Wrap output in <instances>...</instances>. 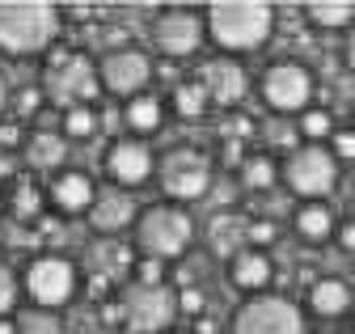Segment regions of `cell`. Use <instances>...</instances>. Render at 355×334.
I'll return each mask as SVG.
<instances>
[{
  "instance_id": "cell-28",
  "label": "cell",
  "mask_w": 355,
  "mask_h": 334,
  "mask_svg": "<svg viewBox=\"0 0 355 334\" xmlns=\"http://www.w3.org/2000/svg\"><path fill=\"white\" fill-rule=\"evenodd\" d=\"M102 132V114L94 106H76V110H64L60 118V136L64 140H94Z\"/></svg>"
},
{
  "instance_id": "cell-44",
  "label": "cell",
  "mask_w": 355,
  "mask_h": 334,
  "mask_svg": "<svg viewBox=\"0 0 355 334\" xmlns=\"http://www.w3.org/2000/svg\"><path fill=\"white\" fill-rule=\"evenodd\" d=\"M0 334H21L17 330V317H0Z\"/></svg>"
},
{
  "instance_id": "cell-7",
  "label": "cell",
  "mask_w": 355,
  "mask_h": 334,
  "mask_svg": "<svg viewBox=\"0 0 355 334\" xmlns=\"http://www.w3.org/2000/svg\"><path fill=\"white\" fill-rule=\"evenodd\" d=\"M279 165H284V186L292 195H300L304 203L326 199L338 186V174H343V165L330 157L326 144H296L292 152H284Z\"/></svg>"
},
{
  "instance_id": "cell-3",
  "label": "cell",
  "mask_w": 355,
  "mask_h": 334,
  "mask_svg": "<svg viewBox=\"0 0 355 334\" xmlns=\"http://www.w3.org/2000/svg\"><path fill=\"white\" fill-rule=\"evenodd\" d=\"M42 94H47V102H55L60 110L94 106L102 98V80H98L94 55H85L76 47H55L47 55V64H42Z\"/></svg>"
},
{
  "instance_id": "cell-14",
  "label": "cell",
  "mask_w": 355,
  "mask_h": 334,
  "mask_svg": "<svg viewBox=\"0 0 355 334\" xmlns=\"http://www.w3.org/2000/svg\"><path fill=\"white\" fill-rule=\"evenodd\" d=\"M106 174H110V186L136 191V186H144V182L157 174V152L148 148V140L119 136V140L106 148Z\"/></svg>"
},
{
  "instance_id": "cell-29",
  "label": "cell",
  "mask_w": 355,
  "mask_h": 334,
  "mask_svg": "<svg viewBox=\"0 0 355 334\" xmlns=\"http://www.w3.org/2000/svg\"><path fill=\"white\" fill-rule=\"evenodd\" d=\"M296 132H300L304 144H330V136H334V114L326 106H309L296 118Z\"/></svg>"
},
{
  "instance_id": "cell-12",
  "label": "cell",
  "mask_w": 355,
  "mask_h": 334,
  "mask_svg": "<svg viewBox=\"0 0 355 334\" xmlns=\"http://www.w3.org/2000/svg\"><path fill=\"white\" fill-rule=\"evenodd\" d=\"M148 34H153V47L165 60H191L207 43V21H203V9L169 5V9H157Z\"/></svg>"
},
{
  "instance_id": "cell-17",
  "label": "cell",
  "mask_w": 355,
  "mask_h": 334,
  "mask_svg": "<svg viewBox=\"0 0 355 334\" xmlns=\"http://www.w3.org/2000/svg\"><path fill=\"white\" fill-rule=\"evenodd\" d=\"M229 283L237 292H250V297H262V292H271L275 283V258L266 254V249H237V254L229 258Z\"/></svg>"
},
{
  "instance_id": "cell-41",
  "label": "cell",
  "mask_w": 355,
  "mask_h": 334,
  "mask_svg": "<svg viewBox=\"0 0 355 334\" xmlns=\"http://www.w3.org/2000/svg\"><path fill=\"white\" fill-rule=\"evenodd\" d=\"M0 178H17V161L13 157H0Z\"/></svg>"
},
{
  "instance_id": "cell-19",
  "label": "cell",
  "mask_w": 355,
  "mask_h": 334,
  "mask_svg": "<svg viewBox=\"0 0 355 334\" xmlns=\"http://www.w3.org/2000/svg\"><path fill=\"white\" fill-rule=\"evenodd\" d=\"M304 305H309V313H318V317L334 322V317H347V313L355 309V292H351L347 279H338V275H322V279L309 283Z\"/></svg>"
},
{
  "instance_id": "cell-46",
  "label": "cell",
  "mask_w": 355,
  "mask_h": 334,
  "mask_svg": "<svg viewBox=\"0 0 355 334\" xmlns=\"http://www.w3.org/2000/svg\"><path fill=\"white\" fill-rule=\"evenodd\" d=\"M351 128H355V102H351Z\"/></svg>"
},
{
  "instance_id": "cell-5",
  "label": "cell",
  "mask_w": 355,
  "mask_h": 334,
  "mask_svg": "<svg viewBox=\"0 0 355 334\" xmlns=\"http://www.w3.org/2000/svg\"><path fill=\"white\" fill-rule=\"evenodd\" d=\"M157 182L165 203H199L216 186V157L195 144H173L157 157Z\"/></svg>"
},
{
  "instance_id": "cell-45",
  "label": "cell",
  "mask_w": 355,
  "mask_h": 334,
  "mask_svg": "<svg viewBox=\"0 0 355 334\" xmlns=\"http://www.w3.org/2000/svg\"><path fill=\"white\" fill-rule=\"evenodd\" d=\"M5 207H9V195H5V186H0V212H5Z\"/></svg>"
},
{
  "instance_id": "cell-20",
  "label": "cell",
  "mask_w": 355,
  "mask_h": 334,
  "mask_svg": "<svg viewBox=\"0 0 355 334\" xmlns=\"http://www.w3.org/2000/svg\"><path fill=\"white\" fill-rule=\"evenodd\" d=\"M89 271H94V275H106L110 283H123L131 271H136V254H131L127 241L102 237L98 245H89Z\"/></svg>"
},
{
  "instance_id": "cell-6",
  "label": "cell",
  "mask_w": 355,
  "mask_h": 334,
  "mask_svg": "<svg viewBox=\"0 0 355 334\" xmlns=\"http://www.w3.org/2000/svg\"><path fill=\"white\" fill-rule=\"evenodd\" d=\"M258 98H262V106L271 114L300 118L309 106H318L313 102L318 98V76L300 60H275V64H266V72L258 76Z\"/></svg>"
},
{
  "instance_id": "cell-32",
  "label": "cell",
  "mask_w": 355,
  "mask_h": 334,
  "mask_svg": "<svg viewBox=\"0 0 355 334\" xmlns=\"http://www.w3.org/2000/svg\"><path fill=\"white\" fill-rule=\"evenodd\" d=\"M279 241V225L275 220H250V229H245V245H254V249H266L271 254V245Z\"/></svg>"
},
{
  "instance_id": "cell-23",
  "label": "cell",
  "mask_w": 355,
  "mask_h": 334,
  "mask_svg": "<svg viewBox=\"0 0 355 334\" xmlns=\"http://www.w3.org/2000/svg\"><path fill=\"white\" fill-rule=\"evenodd\" d=\"M304 17L313 30H326V34H347L355 26V5L351 0H313V5H304Z\"/></svg>"
},
{
  "instance_id": "cell-18",
  "label": "cell",
  "mask_w": 355,
  "mask_h": 334,
  "mask_svg": "<svg viewBox=\"0 0 355 334\" xmlns=\"http://www.w3.org/2000/svg\"><path fill=\"white\" fill-rule=\"evenodd\" d=\"M338 212L326 203V199H309V203H300L296 212H292V233L304 241V245H326V241H334V233H338Z\"/></svg>"
},
{
  "instance_id": "cell-34",
  "label": "cell",
  "mask_w": 355,
  "mask_h": 334,
  "mask_svg": "<svg viewBox=\"0 0 355 334\" xmlns=\"http://www.w3.org/2000/svg\"><path fill=\"white\" fill-rule=\"evenodd\" d=\"M13 305H17V279H13V271L5 263H0V317H9Z\"/></svg>"
},
{
  "instance_id": "cell-27",
  "label": "cell",
  "mask_w": 355,
  "mask_h": 334,
  "mask_svg": "<svg viewBox=\"0 0 355 334\" xmlns=\"http://www.w3.org/2000/svg\"><path fill=\"white\" fill-rule=\"evenodd\" d=\"M42 207H47V191L38 182H17L9 195V212L13 220H42Z\"/></svg>"
},
{
  "instance_id": "cell-31",
  "label": "cell",
  "mask_w": 355,
  "mask_h": 334,
  "mask_svg": "<svg viewBox=\"0 0 355 334\" xmlns=\"http://www.w3.org/2000/svg\"><path fill=\"white\" fill-rule=\"evenodd\" d=\"M42 106H47V94H42V85H30V89H21L17 98H13V114H17V123L26 118H38L42 114Z\"/></svg>"
},
{
  "instance_id": "cell-4",
  "label": "cell",
  "mask_w": 355,
  "mask_h": 334,
  "mask_svg": "<svg viewBox=\"0 0 355 334\" xmlns=\"http://www.w3.org/2000/svg\"><path fill=\"white\" fill-rule=\"evenodd\" d=\"M136 249L140 258H157V263H178L195 245V216L182 203H153L136 220Z\"/></svg>"
},
{
  "instance_id": "cell-40",
  "label": "cell",
  "mask_w": 355,
  "mask_h": 334,
  "mask_svg": "<svg viewBox=\"0 0 355 334\" xmlns=\"http://www.w3.org/2000/svg\"><path fill=\"white\" fill-rule=\"evenodd\" d=\"M343 60H347V68L355 72V26L343 34Z\"/></svg>"
},
{
  "instance_id": "cell-25",
  "label": "cell",
  "mask_w": 355,
  "mask_h": 334,
  "mask_svg": "<svg viewBox=\"0 0 355 334\" xmlns=\"http://www.w3.org/2000/svg\"><path fill=\"white\" fill-rule=\"evenodd\" d=\"M245 229H250V220H241V216H233V212H229V216L220 212V216L211 220V233H207V237H211V249L229 263L237 249H245Z\"/></svg>"
},
{
  "instance_id": "cell-30",
  "label": "cell",
  "mask_w": 355,
  "mask_h": 334,
  "mask_svg": "<svg viewBox=\"0 0 355 334\" xmlns=\"http://www.w3.org/2000/svg\"><path fill=\"white\" fill-rule=\"evenodd\" d=\"M17 330H21V334H60L64 326H60V313L30 305V309H26V313L17 317Z\"/></svg>"
},
{
  "instance_id": "cell-15",
  "label": "cell",
  "mask_w": 355,
  "mask_h": 334,
  "mask_svg": "<svg viewBox=\"0 0 355 334\" xmlns=\"http://www.w3.org/2000/svg\"><path fill=\"white\" fill-rule=\"evenodd\" d=\"M140 220V207L123 186H98V199L89 207V229L98 237H119L127 229H136Z\"/></svg>"
},
{
  "instance_id": "cell-48",
  "label": "cell",
  "mask_w": 355,
  "mask_h": 334,
  "mask_svg": "<svg viewBox=\"0 0 355 334\" xmlns=\"http://www.w3.org/2000/svg\"><path fill=\"white\" fill-rule=\"evenodd\" d=\"M173 334H191V330H173Z\"/></svg>"
},
{
  "instance_id": "cell-33",
  "label": "cell",
  "mask_w": 355,
  "mask_h": 334,
  "mask_svg": "<svg viewBox=\"0 0 355 334\" xmlns=\"http://www.w3.org/2000/svg\"><path fill=\"white\" fill-rule=\"evenodd\" d=\"M326 148H330V157L338 165H355V128H351V123H347V128H334Z\"/></svg>"
},
{
  "instance_id": "cell-1",
  "label": "cell",
  "mask_w": 355,
  "mask_h": 334,
  "mask_svg": "<svg viewBox=\"0 0 355 334\" xmlns=\"http://www.w3.org/2000/svg\"><path fill=\"white\" fill-rule=\"evenodd\" d=\"M203 21H207V43H216L220 55H245L271 43L279 13L275 5H262V0H216L203 9Z\"/></svg>"
},
{
  "instance_id": "cell-10",
  "label": "cell",
  "mask_w": 355,
  "mask_h": 334,
  "mask_svg": "<svg viewBox=\"0 0 355 334\" xmlns=\"http://www.w3.org/2000/svg\"><path fill=\"white\" fill-rule=\"evenodd\" d=\"M21 283H26L30 305L60 313V309L76 297V288H80V271H76V263H72L68 254H38V258H30V267H26V279H21Z\"/></svg>"
},
{
  "instance_id": "cell-35",
  "label": "cell",
  "mask_w": 355,
  "mask_h": 334,
  "mask_svg": "<svg viewBox=\"0 0 355 334\" xmlns=\"http://www.w3.org/2000/svg\"><path fill=\"white\" fill-rule=\"evenodd\" d=\"M207 309V297H203V288H182L178 292V313H187V317H199Z\"/></svg>"
},
{
  "instance_id": "cell-47",
  "label": "cell",
  "mask_w": 355,
  "mask_h": 334,
  "mask_svg": "<svg viewBox=\"0 0 355 334\" xmlns=\"http://www.w3.org/2000/svg\"><path fill=\"white\" fill-rule=\"evenodd\" d=\"M351 220H355V199H351Z\"/></svg>"
},
{
  "instance_id": "cell-39",
  "label": "cell",
  "mask_w": 355,
  "mask_h": 334,
  "mask_svg": "<svg viewBox=\"0 0 355 334\" xmlns=\"http://www.w3.org/2000/svg\"><path fill=\"white\" fill-rule=\"evenodd\" d=\"M110 288H114V283H110L106 275H94V271H89V301H102Z\"/></svg>"
},
{
  "instance_id": "cell-21",
  "label": "cell",
  "mask_w": 355,
  "mask_h": 334,
  "mask_svg": "<svg viewBox=\"0 0 355 334\" xmlns=\"http://www.w3.org/2000/svg\"><path fill=\"white\" fill-rule=\"evenodd\" d=\"M119 123L127 128V136L148 140V136H157V132L165 128V106H161V98H157V94H140V98L123 102Z\"/></svg>"
},
{
  "instance_id": "cell-9",
  "label": "cell",
  "mask_w": 355,
  "mask_h": 334,
  "mask_svg": "<svg viewBox=\"0 0 355 334\" xmlns=\"http://www.w3.org/2000/svg\"><path fill=\"white\" fill-rule=\"evenodd\" d=\"M229 334H309V322L296 301L262 292V297H250L237 305Z\"/></svg>"
},
{
  "instance_id": "cell-22",
  "label": "cell",
  "mask_w": 355,
  "mask_h": 334,
  "mask_svg": "<svg viewBox=\"0 0 355 334\" xmlns=\"http://www.w3.org/2000/svg\"><path fill=\"white\" fill-rule=\"evenodd\" d=\"M64 161H68V140L60 132H47V128L30 132V140H26V165H30V170L55 178L64 170Z\"/></svg>"
},
{
  "instance_id": "cell-37",
  "label": "cell",
  "mask_w": 355,
  "mask_h": 334,
  "mask_svg": "<svg viewBox=\"0 0 355 334\" xmlns=\"http://www.w3.org/2000/svg\"><path fill=\"white\" fill-rule=\"evenodd\" d=\"M165 267H169V263L140 258V263H136V283H165Z\"/></svg>"
},
{
  "instance_id": "cell-24",
  "label": "cell",
  "mask_w": 355,
  "mask_h": 334,
  "mask_svg": "<svg viewBox=\"0 0 355 334\" xmlns=\"http://www.w3.org/2000/svg\"><path fill=\"white\" fill-rule=\"evenodd\" d=\"M275 182H284V165H279L271 152L245 157V165H241V186H245L250 195H266Z\"/></svg>"
},
{
  "instance_id": "cell-26",
  "label": "cell",
  "mask_w": 355,
  "mask_h": 334,
  "mask_svg": "<svg viewBox=\"0 0 355 334\" xmlns=\"http://www.w3.org/2000/svg\"><path fill=\"white\" fill-rule=\"evenodd\" d=\"M169 106H173L178 118H203L211 110V98H207V89L199 85V80L191 76V80H178V85L169 89Z\"/></svg>"
},
{
  "instance_id": "cell-43",
  "label": "cell",
  "mask_w": 355,
  "mask_h": 334,
  "mask_svg": "<svg viewBox=\"0 0 355 334\" xmlns=\"http://www.w3.org/2000/svg\"><path fill=\"white\" fill-rule=\"evenodd\" d=\"M9 102H13V98H9V85H5V76H0V114L9 110Z\"/></svg>"
},
{
  "instance_id": "cell-16",
  "label": "cell",
  "mask_w": 355,
  "mask_h": 334,
  "mask_svg": "<svg viewBox=\"0 0 355 334\" xmlns=\"http://www.w3.org/2000/svg\"><path fill=\"white\" fill-rule=\"evenodd\" d=\"M94 199H98V182L89 178L85 170H60L47 182V203L55 207L60 216H89Z\"/></svg>"
},
{
  "instance_id": "cell-36",
  "label": "cell",
  "mask_w": 355,
  "mask_h": 334,
  "mask_svg": "<svg viewBox=\"0 0 355 334\" xmlns=\"http://www.w3.org/2000/svg\"><path fill=\"white\" fill-rule=\"evenodd\" d=\"M26 140L30 136H26V128L17 118H0V148H17V144L26 148Z\"/></svg>"
},
{
  "instance_id": "cell-38",
  "label": "cell",
  "mask_w": 355,
  "mask_h": 334,
  "mask_svg": "<svg viewBox=\"0 0 355 334\" xmlns=\"http://www.w3.org/2000/svg\"><path fill=\"white\" fill-rule=\"evenodd\" d=\"M334 245L343 249V254H355V220H351V216L338 225V233H334Z\"/></svg>"
},
{
  "instance_id": "cell-11",
  "label": "cell",
  "mask_w": 355,
  "mask_h": 334,
  "mask_svg": "<svg viewBox=\"0 0 355 334\" xmlns=\"http://www.w3.org/2000/svg\"><path fill=\"white\" fill-rule=\"evenodd\" d=\"M157 76V64L144 47H110L98 55V80H102V94L119 98V102H131L148 94Z\"/></svg>"
},
{
  "instance_id": "cell-13",
  "label": "cell",
  "mask_w": 355,
  "mask_h": 334,
  "mask_svg": "<svg viewBox=\"0 0 355 334\" xmlns=\"http://www.w3.org/2000/svg\"><path fill=\"white\" fill-rule=\"evenodd\" d=\"M195 80L207 89L211 106L229 110V114H233V110L245 102V94H250V72H245V64H241V60H233V55L203 60V64L195 68Z\"/></svg>"
},
{
  "instance_id": "cell-42",
  "label": "cell",
  "mask_w": 355,
  "mask_h": 334,
  "mask_svg": "<svg viewBox=\"0 0 355 334\" xmlns=\"http://www.w3.org/2000/svg\"><path fill=\"white\" fill-rule=\"evenodd\" d=\"M191 334H216V322H207V317H199V322H195V330H191Z\"/></svg>"
},
{
  "instance_id": "cell-2",
  "label": "cell",
  "mask_w": 355,
  "mask_h": 334,
  "mask_svg": "<svg viewBox=\"0 0 355 334\" xmlns=\"http://www.w3.org/2000/svg\"><path fill=\"white\" fill-rule=\"evenodd\" d=\"M60 34L64 13L51 0H0V55H51Z\"/></svg>"
},
{
  "instance_id": "cell-8",
  "label": "cell",
  "mask_w": 355,
  "mask_h": 334,
  "mask_svg": "<svg viewBox=\"0 0 355 334\" xmlns=\"http://www.w3.org/2000/svg\"><path fill=\"white\" fill-rule=\"evenodd\" d=\"M119 313L131 334H161L178 317V288L169 283H136L119 292Z\"/></svg>"
}]
</instances>
